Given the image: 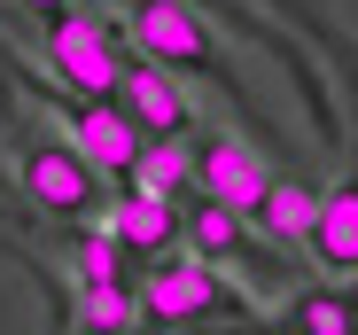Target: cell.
I'll return each mask as SVG.
<instances>
[{
	"label": "cell",
	"instance_id": "cell-2",
	"mask_svg": "<svg viewBox=\"0 0 358 335\" xmlns=\"http://www.w3.org/2000/svg\"><path fill=\"white\" fill-rule=\"evenodd\" d=\"M141 312L148 327H226V320H250V297L226 281V265L164 257V265H141Z\"/></svg>",
	"mask_w": 358,
	"mask_h": 335
},
{
	"label": "cell",
	"instance_id": "cell-11",
	"mask_svg": "<svg viewBox=\"0 0 358 335\" xmlns=\"http://www.w3.org/2000/svg\"><path fill=\"white\" fill-rule=\"evenodd\" d=\"M273 335H358V297L350 289H296L280 304Z\"/></svg>",
	"mask_w": 358,
	"mask_h": 335
},
{
	"label": "cell",
	"instance_id": "cell-3",
	"mask_svg": "<svg viewBox=\"0 0 358 335\" xmlns=\"http://www.w3.org/2000/svg\"><path fill=\"white\" fill-rule=\"evenodd\" d=\"M117 39H125V24H109L101 8H71V16L47 24V71L63 78L71 94L117 101V78H125V63H133Z\"/></svg>",
	"mask_w": 358,
	"mask_h": 335
},
{
	"label": "cell",
	"instance_id": "cell-5",
	"mask_svg": "<svg viewBox=\"0 0 358 335\" xmlns=\"http://www.w3.org/2000/svg\"><path fill=\"white\" fill-rule=\"evenodd\" d=\"M39 101H55V117H63V133L101 164L109 180H133V164L148 156V133L125 117L117 101H94V94H39Z\"/></svg>",
	"mask_w": 358,
	"mask_h": 335
},
{
	"label": "cell",
	"instance_id": "cell-8",
	"mask_svg": "<svg viewBox=\"0 0 358 335\" xmlns=\"http://www.w3.org/2000/svg\"><path fill=\"white\" fill-rule=\"evenodd\" d=\"M101 234H109L117 250H133L141 265H164L179 242H187V218H179L164 195H133V187H125V195L101 211Z\"/></svg>",
	"mask_w": 358,
	"mask_h": 335
},
{
	"label": "cell",
	"instance_id": "cell-6",
	"mask_svg": "<svg viewBox=\"0 0 358 335\" xmlns=\"http://www.w3.org/2000/svg\"><path fill=\"white\" fill-rule=\"evenodd\" d=\"M265 187H273V164H265L242 133H203V141H195V195L234 203V211H257Z\"/></svg>",
	"mask_w": 358,
	"mask_h": 335
},
{
	"label": "cell",
	"instance_id": "cell-16",
	"mask_svg": "<svg viewBox=\"0 0 358 335\" xmlns=\"http://www.w3.org/2000/svg\"><path fill=\"white\" fill-rule=\"evenodd\" d=\"M24 8H47V24H55V16H71V8H86V0H24Z\"/></svg>",
	"mask_w": 358,
	"mask_h": 335
},
{
	"label": "cell",
	"instance_id": "cell-12",
	"mask_svg": "<svg viewBox=\"0 0 358 335\" xmlns=\"http://www.w3.org/2000/svg\"><path fill=\"white\" fill-rule=\"evenodd\" d=\"M71 320H78V335H133V327H148V312H141V281H109V289H78Z\"/></svg>",
	"mask_w": 358,
	"mask_h": 335
},
{
	"label": "cell",
	"instance_id": "cell-4",
	"mask_svg": "<svg viewBox=\"0 0 358 335\" xmlns=\"http://www.w3.org/2000/svg\"><path fill=\"white\" fill-rule=\"evenodd\" d=\"M101 180H109V172H101L78 141H47V133H39V141L16 156V187H24L47 218H63V227H78V218L101 211Z\"/></svg>",
	"mask_w": 358,
	"mask_h": 335
},
{
	"label": "cell",
	"instance_id": "cell-1",
	"mask_svg": "<svg viewBox=\"0 0 358 335\" xmlns=\"http://www.w3.org/2000/svg\"><path fill=\"white\" fill-rule=\"evenodd\" d=\"M125 39H133V55H148V63H164V71H195L203 86H226V101L257 125L250 86H242V71H234L226 39L210 31L203 0H133L125 8Z\"/></svg>",
	"mask_w": 358,
	"mask_h": 335
},
{
	"label": "cell",
	"instance_id": "cell-14",
	"mask_svg": "<svg viewBox=\"0 0 358 335\" xmlns=\"http://www.w3.org/2000/svg\"><path fill=\"white\" fill-rule=\"evenodd\" d=\"M133 195H195V148H179V141H148V156L133 164Z\"/></svg>",
	"mask_w": 358,
	"mask_h": 335
},
{
	"label": "cell",
	"instance_id": "cell-15",
	"mask_svg": "<svg viewBox=\"0 0 358 335\" xmlns=\"http://www.w3.org/2000/svg\"><path fill=\"white\" fill-rule=\"evenodd\" d=\"M109 281H133V250H117L109 234L78 242V289H109Z\"/></svg>",
	"mask_w": 358,
	"mask_h": 335
},
{
	"label": "cell",
	"instance_id": "cell-7",
	"mask_svg": "<svg viewBox=\"0 0 358 335\" xmlns=\"http://www.w3.org/2000/svg\"><path fill=\"white\" fill-rule=\"evenodd\" d=\"M117 109L148 133V141H179L195 125V109H187V86H179L164 63H148V55H133L125 78H117Z\"/></svg>",
	"mask_w": 358,
	"mask_h": 335
},
{
	"label": "cell",
	"instance_id": "cell-10",
	"mask_svg": "<svg viewBox=\"0 0 358 335\" xmlns=\"http://www.w3.org/2000/svg\"><path fill=\"white\" fill-rule=\"evenodd\" d=\"M242 218H250V211L195 195V203H187V257H203V265H234V257H250V234H242Z\"/></svg>",
	"mask_w": 358,
	"mask_h": 335
},
{
	"label": "cell",
	"instance_id": "cell-13",
	"mask_svg": "<svg viewBox=\"0 0 358 335\" xmlns=\"http://www.w3.org/2000/svg\"><path fill=\"white\" fill-rule=\"evenodd\" d=\"M250 218H257L273 242H312V227H320V187H304V180H273L265 203H257Z\"/></svg>",
	"mask_w": 358,
	"mask_h": 335
},
{
	"label": "cell",
	"instance_id": "cell-9",
	"mask_svg": "<svg viewBox=\"0 0 358 335\" xmlns=\"http://www.w3.org/2000/svg\"><path fill=\"white\" fill-rule=\"evenodd\" d=\"M312 265L327 281H358V180L320 187V227H312Z\"/></svg>",
	"mask_w": 358,
	"mask_h": 335
}]
</instances>
